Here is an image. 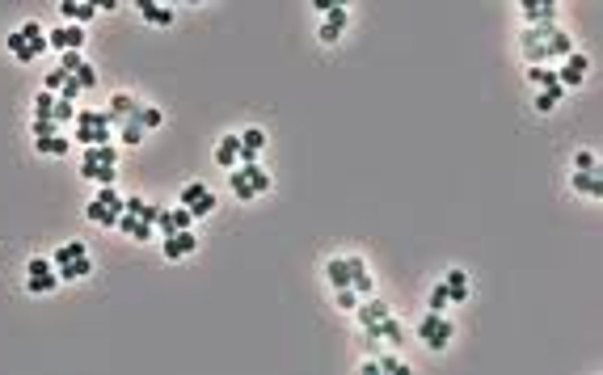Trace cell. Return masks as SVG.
<instances>
[{
	"label": "cell",
	"mask_w": 603,
	"mask_h": 375,
	"mask_svg": "<svg viewBox=\"0 0 603 375\" xmlns=\"http://www.w3.org/2000/svg\"><path fill=\"white\" fill-rule=\"evenodd\" d=\"M519 51H523L528 64H553V59H565L574 51V38L561 26H553V22H536V26L523 30Z\"/></svg>",
	"instance_id": "cell-1"
},
{
	"label": "cell",
	"mask_w": 603,
	"mask_h": 375,
	"mask_svg": "<svg viewBox=\"0 0 603 375\" xmlns=\"http://www.w3.org/2000/svg\"><path fill=\"white\" fill-rule=\"evenodd\" d=\"M72 127H76V144H80V148H89V144H110V140H114L110 110H76Z\"/></svg>",
	"instance_id": "cell-2"
},
{
	"label": "cell",
	"mask_w": 603,
	"mask_h": 375,
	"mask_svg": "<svg viewBox=\"0 0 603 375\" xmlns=\"http://www.w3.org/2000/svg\"><path fill=\"white\" fill-rule=\"evenodd\" d=\"M228 186H232L236 198H258V194H266V190L275 186V177H270L258 161H249V165H236V169L228 173Z\"/></svg>",
	"instance_id": "cell-3"
},
{
	"label": "cell",
	"mask_w": 603,
	"mask_h": 375,
	"mask_svg": "<svg viewBox=\"0 0 603 375\" xmlns=\"http://www.w3.org/2000/svg\"><path fill=\"white\" fill-rule=\"evenodd\" d=\"M85 215H89L93 223L114 228V223H118V215H123V198H118V190H114V186H101V190H97V198L85 207Z\"/></svg>",
	"instance_id": "cell-4"
},
{
	"label": "cell",
	"mask_w": 603,
	"mask_h": 375,
	"mask_svg": "<svg viewBox=\"0 0 603 375\" xmlns=\"http://www.w3.org/2000/svg\"><path fill=\"white\" fill-rule=\"evenodd\" d=\"M26 287H30L34 295H51V291L59 287V270H55L47 258H30V266H26Z\"/></svg>",
	"instance_id": "cell-5"
},
{
	"label": "cell",
	"mask_w": 603,
	"mask_h": 375,
	"mask_svg": "<svg viewBox=\"0 0 603 375\" xmlns=\"http://www.w3.org/2000/svg\"><path fill=\"white\" fill-rule=\"evenodd\" d=\"M418 337H422L430 350H443V346L451 341V321H447L443 312H430V308H426V316L418 321Z\"/></svg>",
	"instance_id": "cell-6"
},
{
	"label": "cell",
	"mask_w": 603,
	"mask_h": 375,
	"mask_svg": "<svg viewBox=\"0 0 603 375\" xmlns=\"http://www.w3.org/2000/svg\"><path fill=\"white\" fill-rule=\"evenodd\" d=\"M110 165H118L114 140H110V144H89V148L80 152V177H89L93 169H110Z\"/></svg>",
	"instance_id": "cell-7"
},
{
	"label": "cell",
	"mask_w": 603,
	"mask_h": 375,
	"mask_svg": "<svg viewBox=\"0 0 603 375\" xmlns=\"http://www.w3.org/2000/svg\"><path fill=\"white\" fill-rule=\"evenodd\" d=\"M586 68H590V59H586L582 51H569V55H565V64L557 68V80H561V89H578V84L586 80Z\"/></svg>",
	"instance_id": "cell-8"
},
{
	"label": "cell",
	"mask_w": 603,
	"mask_h": 375,
	"mask_svg": "<svg viewBox=\"0 0 603 375\" xmlns=\"http://www.w3.org/2000/svg\"><path fill=\"white\" fill-rule=\"evenodd\" d=\"M161 249H165V258H169V262H182V258H190L194 249H198V236H194L190 228H182V232H169Z\"/></svg>",
	"instance_id": "cell-9"
},
{
	"label": "cell",
	"mask_w": 603,
	"mask_h": 375,
	"mask_svg": "<svg viewBox=\"0 0 603 375\" xmlns=\"http://www.w3.org/2000/svg\"><path fill=\"white\" fill-rule=\"evenodd\" d=\"M47 47H55V51H80V47H85V26L64 22L59 30H51V34H47Z\"/></svg>",
	"instance_id": "cell-10"
},
{
	"label": "cell",
	"mask_w": 603,
	"mask_h": 375,
	"mask_svg": "<svg viewBox=\"0 0 603 375\" xmlns=\"http://www.w3.org/2000/svg\"><path fill=\"white\" fill-rule=\"evenodd\" d=\"M363 337H368V341L401 346V341H405V329H401V321H397V316H384V321H376V325H363Z\"/></svg>",
	"instance_id": "cell-11"
},
{
	"label": "cell",
	"mask_w": 603,
	"mask_h": 375,
	"mask_svg": "<svg viewBox=\"0 0 603 375\" xmlns=\"http://www.w3.org/2000/svg\"><path fill=\"white\" fill-rule=\"evenodd\" d=\"M194 223V215H190V207H161V215H157V232H182V228H190Z\"/></svg>",
	"instance_id": "cell-12"
},
{
	"label": "cell",
	"mask_w": 603,
	"mask_h": 375,
	"mask_svg": "<svg viewBox=\"0 0 603 375\" xmlns=\"http://www.w3.org/2000/svg\"><path fill=\"white\" fill-rule=\"evenodd\" d=\"M321 17H325V22H321L317 38H321V43H337V38H342V30H346V22H350V17H346V5H333V9H329V13H321Z\"/></svg>",
	"instance_id": "cell-13"
},
{
	"label": "cell",
	"mask_w": 603,
	"mask_h": 375,
	"mask_svg": "<svg viewBox=\"0 0 603 375\" xmlns=\"http://www.w3.org/2000/svg\"><path fill=\"white\" fill-rule=\"evenodd\" d=\"M354 316H358V325H376V321L393 316V308H388L384 300H376V295H363V300H358V308H354Z\"/></svg>",
	"instance_id": "cell-14"
},
{
	"label": "cell",
	"mask_w": 603,
	"mask_h": 375,
	"mask_svg": "<svg viewBox=\"0 0 603 375\" xmlns=\"http://www.w3.org/2000/svg\"><path fill=\"white\" fill-rule=\"evenodd\" d=\"M5 47H9V55H13L17 64H34V59L43 55V51H38V47H34V43H30L26 34H22V26H17V30H13V34L5 38Z\"/></svg>",
	"instance_id": "cell-15"
},
{
	"label": "cell",
	"mask_w": 603,
	"mask_h": 375,
	"mask_svg": "<svg viewBox=\"0 0 603 375\" xmlns=\"http://www.w3.org/2000/svg\"><path fill=\"white\" fill-rule=\"evenodd\" d=\"M136 105H140V101H136ZM114 131H118V140H123V144H140V140L148 135V127L136 118V110H131L127 118H118V122H114Z\"/></svg>",
	"instance_id": "cell-16"
},
{
	"label": "cell",
	"mask_w": 603,
	"mask_h": 375,
	"mask_svg": "<svg viewBox=\"0 0 603 375\" xmlns=\"http://www.w3.org/2000/svg\"><path fill=\"white\" fill-rule=\"evenodd\" d=\"M215 165L219 169H236L240 165V135H224L215 144Z\"/></svg>",
	"instance_id": "cell-17"
},
{
	"label": "cell",
	"mask_w": 603,
	"mask_h": 375,
	"mask_svg": "<svg viewBox=\"0 0 603 375\" xmlns=\"http://www.w3.org/2000/svg\"><path fill=\"white\" fill-rule=\"evenodd\" d=\"M325 279H329L333 291H337V287H350V279H354V258H333V262L325 266Z\"/></svg>",
	"instance_id": "cell-18"
},
{
	"label": "cell",
	"mask_w": 603,
	"mask_h": 375,
	"mask_svg": "<svg viewBox=\"0 0 603 375\" xmlns=\"http://www.w3.org/2000/svg\"><path fill=\"white\" fill-rule=\"evenodd\" d=\"M519 9H523L528 26H536V22H553V13H557V0H519Z\"/></svg>",
	"instance_id": "cell-19"
},
{
	"label": "cell",
	"mask_w": 603,
	"mask_h": 375,
	"mask_svg": "<svg viewBox=\"0 0 603 375\" xmlns=\"http://www.w3.org/2000/svg\"><path fill=\"white\" fill-rule=\"evenodd\" d=\"M443 287H447V300H451V304H464V300H468V270H460V266L447 270V274H443Z\"/></svg>",
	"instance_id": "cell-20"
},
{
	"label": "cell",
	"mask_w": 603,
	"mask_h": 375,
	"mask_svg": "<svg viewBox=\"0 0 603 375\" xmlns=\"http://www.w3.org/2000/svg\"><path fill=\"white\" fill-rule=\"evenodd\" d=\"M59 13H64V22H76V26H85V22H93V17H97V9L89 5V0H64Z\"/></svg>",
	"instance_id": "cell-21"
},
{
	"label": "cell",
	"mask_w": 603,
	"mask_h": 375,
	"mask_svg": "<svg viewBox=\"0 0 603 375\" xmlns=\"http://www.w3.org/2000/svg\"><path fill=\"white\" fill-rule=\"evenodd\" d=\"M350 287L358 291V300H363V295H376V279L368 274V262H363V258H354V279H350Z\"/></svg>",
	"instance_id": "cell-22"
},
{
	"label": "cell",
	"mask_w": 603,
	"mask_h": 375,
	"mask_svg": "<svg viewBox=\"0 0 603 375\" xmlns=\"http://www.w3.org/2000/svg\"><path fill=\"white\" fill-rule=\"evenodd\" d=\"M85 274H93V262H89V253H80V258H72L68 266H59V283H72V279H85Z\"/></svg>",
	"instance_id": "cell-23"
},
{
	"label": "cell",
	"mask_w": 603,
	"mask_h": 375,
	"mask_svg": "<svg viewBox=\"0 0 603 375\" xmlns=\"http://www.w3.org/2000/svg\"><path fill=\"white\" fill-rule=\"evenodd\" d=\"M528 80H532L536 89H548V84H561V80H557V68H548V64H528Z\"/></svg>",
	"instance_id": "cell-24"
},
{
	"label": "cell",
	"mask_w": 603,
	"mask_h": 375,
	"mask_svg": "<svg viewBox=\"0 0 603 375\" xmlns=\"http://www.w3.org/2000/svg\"><path fill=\"white\" fill-rule=\"evenodd\" d=\"M34 148H38L43 156H68V152H72V140H64V131H59V135H51V140H34Z\"/></svg>",
	"instance_id": "cell-25"
},
{
	"label": "cell",
	"mask_w": 603,
	"mask_h": 375,
	"mask_svg": "<svg viewBox=\"0 0 603 375\" xmlns=\"http://www.w3.org/2000/svg\"><path fill=\"white\" fill-rule=\"evenodd\" d=\"M80 253H89V249H85V240H68V244H59V249H55L51 266L59 270V266H68V262H72V258H80Z\"/></svg>",
	"instance_id": "cell-26"
},
{
	"label": "cell",
	"mask_w": 603,
	"mask_h": 375,
	"mask_svg": "<svg viewBox=\"0 0 603 375\" xmlns=\"http://www.w3.org/2000/svg\"><path fill=\"white\" fill-rule=\"evenodd\" d=\"M574 190H578V194H586V198H599V194H603L599 173H578V169H574Z\"/></svg>",
	"instance_id": "cell-27"
},
{
	"label": "cell",
	"mask_w": 603,
	"mask_h": 375,
	"mask_svg": "<svg viewBox=\"0 0 603 375\" xmlns=\"http://www.w3.org/2000/svg\"><path fill=\"white\" fill-rule=\"evenodd\" d=\"M131 110H136V97H131V93H114V97H110V122L127 118Z\"/></svg>",
	"instance_id": "cell-28"
},
{
	"label": "cell",
	"mask_w": 603,
	"mask_h": 375,
	"mask_svg": "<svg viewBox=\"0 0 603 375\" xmlns=\"http://www.w3.org/2000/svg\"><path fill=\"white\" fill-rule=\"evenodd\" d=\"M140 13H144L148 26H173V5H148V9H140Z\"/></svg>",
	"instance_id": "cell-29"
},
{
	"label": "cell",
	"mask_w": 603,
	"mask_h": 375,
	"mask_svg": "<svg viewBox=\"0 0 603 375\" xmlns=\"http://www.w3.org/2000/svg\"><path fill=\"white\" fill-rule=\"evenodd\" d=\"M561 93H565L561 84H548V89H540V97H536V110H540V114H553V110H557V101H561Z\"/></svg>",
	"instance_id": "cell-30"
},
{
	"label": "cell",
	"mask_w": 603,
	"mask_h": 375,
	"mask_svg": "<svg viewBox=\"0 0 603 375\" xmlns=\"http://www.w3.org/2000/svg\"><path fill=\"white\" fill-rule=\"evenodd\" d=\"M55 97H59V93L43 89V93L34 97V118H51V114H55Z\"/></svg>",
	"instance_id": "cell-31"
},
{
	"label": "cell",
	"mask_w": 603,
	"mask_h": 375,
	"mask_svg": "<svg viewBox=\"0 0 603 375\" xmlns=\"http://www.w3.org/2000/svg\"><path fill=\"white\" fill-rule=\"evenodd\" d=\"M136 118L144 122V127H148V131H157V127H161V122H165V114H161L157 105H136Z\"/></svg>",
	"instance_id": "cell-32"
},
{
	"label": "cell",
	"mask_w": 603,
	"mask_h": 375,
	"mask_svg": "<svg viewBox=\"0 0 603 375\" xmlns=\"http://www.w3.org/2000/svg\"><path fill=\"white\" fill-rule=\"evenodd\" d=\"M64 127L55 118H34V140H51V135H59Z\"/></svg>",
	"instance_id": "cell-33"
},
{
	"label": "cell",
	"mask_w": 603,
	"mask_h": 375,
	"mask_svg": "<svg viewBox=\"0 0 603 375\" xmlns=\"http://www.w3.org/2000/svg\"><path fill=\"white\" fill-rule=\"evenodd\" d=\"M574 169H578V173H599V156H595L590 148H582V152L574 156Z\"/></svg>",
	"instance_id": "cell-34"
},
{
	"label": "cell",
	"mask_w": 603,
	"mask_h": 375,
	"mask_svg": "<svg viewBox=\"0 0 603 375\" xmlns=\"http://www.w3.org/2000/svg\"><path fill=\"white\" fill-rule=\"evenodd\" d=\"M203 194H207V186H203V182H186V186H182V194H177V203H182V207H190V203H198Z\"/></svg>",
	"instance_id": "cell-35"
},
{
	"label": "cell",
	"mask_w": 603,
	"mask_h": 375,
	"mask_svg": "<svg viewBox=\"0 0 603 375\" xmlns=\"http://www.w3.org/2000/svg\"><path fill=\"white\" fill-rule=\"evenodd\" d=\"M55 122H59V127H68V122L76 118V110H72V101L68 97H55V114H51Z\"/></svg>",
	"instance_id": "cell-36"
},
{
	"label": "cell",
	"mask_w": 603,
	"mask_h": 375,
	"mask_svg": "<svg viewBox=\"0 0 603 375\" xmlns=\"http://www.w3.org/2000/svg\"><path fill=\"white\" fill-rule=\"evenodd\" d=\"M211 211H215V194H211V190H207L198 203H190V215H194V219H207Z\"/></svg>",
	"instance_id": "cell-37"
},
{
	"label": "cell",
	"mask_w": 603,
	"mask_h": 375,
	"mask_svg": "<svg viewBox=\"0 0 603 375\" xmlns=\"http://www.w3.org/2000/svg\"><path fill=\"white\" fill-rule=\"evenodd\" d=\"M337 308H342V312H354V308H358V291H354V287H337Z\"/></svg>",
	"instance_id": "cell-38"
},
{
	"label": "cell",
	"mask_w": 603,
	"mask_h": 375,
	"mask_svg": "<svg viewBox=\"0 0 603 375\" xmlns=\"http://www.w3.org/2000/svg\"><path fill=\"white\" fill-rule=\"evenodd\" d=\"M447 304H451V300H447V287H443V283H439V287H430V300H426V308H430V312H443Z\"/></svg>",
	"instance_id": "cell-39"
},
{
	"label": "cell",
	"mask_w": 603,
	"mask_h": 375,
	"mask_svg": "<svg viewBox=\"0 0 603 375\" xmlns=\"http://www.w3.org/2000/svg\"><path fill=\"white\" fill-rule=\"evenodd\" d=\"M72 76H76V80H80L85 89H97V68H93V64H80V68H76Z\"/></svg>",
	"instance_id": "cell-40"
},
{
	"label": "cell",
	"mask_w": 603,
	"mask_h": 375,
	"mask_svg": "<svg viewBox=\"0 0 603 375\" xmlns=\"http://www.w3.org/2000/svg\"><path fill=\"white\" fill-rule=\"evenodd\" d=\"M68 76H72V72H64V68H55V72H47V84H43V89H51V93H59Z\"/></svg>",
	"instance_id": "cell-41"
},
{
	"label": "cell",
	"mask_w": 603,
	"mask_h": 375,
	"mask_svg": "<svg viewBox=\"0 0 603 375\" xmlns=\"http://www.w3.org/2000/svg\"><path fill=\"white\" fill-rule=\"evenodd\" d=\"M80 93H85V84H80L76 76H68V80H64V89H59V97H68V101H76Z\"/></svg>",
	"instance_id": "cell-42"
},
{
	"label": "cell",
	"mask_w": 603,
	"mask_h": 375,
	"mask_svg": "<svg viewBox=\"0 0 603 375\" xmlns=\"http://www.w3.org/2000/svg\"><path fill=\"white\" fill-rule=\"evenodd\" d=\"M114 169H118V165H110V169H93V173H89V182H97V186H114V177H118Z\"/></svg>",
	"instance_id": "cell-43"
},
{
	"label": "cell",
	"mask_w": 603,
	"mask_h": 375,
	"mask_svg": "<svg viewBox=\"0 0 603 375\" xmlns=\"http://www.w3.org/2000/svg\"><path fill=\"white\" fill-rule=\"evenodd\" d=\"M80 64H85V55H80V51H64V64H59V68H64V72H76Z\"/></svg>",
	"instance_id": "cell-44"
},
{
	"label": "cell",
	"mask_w": 603,
	"mask_h": 375,
	"mask_svg": "<svg viewBox=\"0 0 603 375\" xmlns=\"http://www.w3.org/2000/svg\"><path fill=\"white\" fill-rule=\"evenodd\" d=\"M89 5H93L97 13H114V9H118V0H89Z\"/></svg>",
	"instance_id": "cell-45"
},
{
	"label": "cell",
	"mask_w": 603,
	"mask_h": 375,
	"mask_svg": "<svg viewBox=\"0 0 603 375\" xmlns=\"http://www.w3.org/2000/svg\"><path fill=\"white\" fill-rule=\"evenodd\" d=\"M333 5H337V0H312V9H317V13H329Z\"/></svg>",
	"instance_id": "cell-46"
},
{
	"label": "cell",
	"mask_w": 603,
	"mask_h": 375,
	"mask_svg": "<svg viewBox=\"0 0 603 375\" xmlns=\"http://www.w3.org/2000/svg\"><path fill=\"white\" fill-rule=\"evenodd\" d=\"M136 5H140V9H148V5H165V0H136Z\"/></svg>",
	"instance_id": "cell-47"
},
{
	"label": "cell",
	"mask_w": 603,
	"mask_h": 375,
	"mask_svg": "<svg viewBox=\"0 0 603 375\" xmlns=\"http://www.w3.org/2000/svg\"><path fill=\"white\" fill-rule=\"evenodd\" d=\"M186 5H207V0H186Z\"/></svg>",
	"instance_id": "cell-48"
},
{
	"label": "cell",
	"mask_w": 603,
	"mask_h": 375,
	"mask_svg": "<svg viewBox=\"0 0 603 375\" xmlns=\"http://www.w3.org/2000/svg\"><path fill=\"white\" fill-rule=\"evenodd\" d=\"M337 5H350V0H337Z\"/></svg>",
	"instance_id": "cell-49"
},
{
	"label": "cell",
	"mask_w": 603,
	"mask_h": 375,
	"mask_svg": "<svg viewBox=\"0 0 603 375\" xmlns=\"http://www.w3.org/2000/svg\"><path fill=\"white\" fill-rule=\"evenodd\" d=\"M511 5H519V0H511Z\"/></svg>",
	"instance_id": "cell-50"
}]
</instances>
